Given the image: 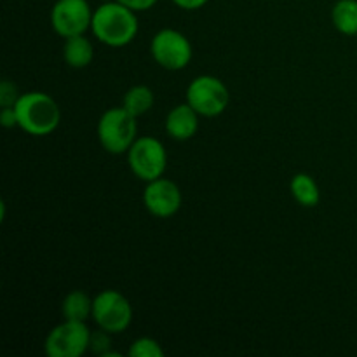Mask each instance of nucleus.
I'll return each instance as SVG.
<instances>
[{
  "mask_svg": "<svg viewBox=\"0 0 357 357\" xmlns=\"http://www.w3.org/2000/svg\"><path fill=\"white\" fill-rule=\"evenodd\" d=\"M20 89H17V86L13 80L3 79L0 82V107H14L17 103V100H20Z\"/></svg>",
  "mask_w": 357,
  "mask_h": 357,
  "instance_id": "19",
  "label": "nucleus"
},
{
  "mask_svg": "<svg viewBox=\"0 0 357 357\" xmlns=\"http://www.w3.org/2000/svg\"><path fill=\"white\" fill-rule=\"evenodd\" d=\"M63 319L66 321H79L86 323L93 317V298L86 291L73 289L63 298L61 302Z\"/></svg>",
  "mask_w": 357,
  "mask_h": 357,
  "instance_id": "14",
  "label": "nucleus"
},
{
  "mask_svg": "<svg viewBox=\"0 0 357 357\" xmlns=\"http://www.w3.org/2000/svg\"><path fill=\"white\" fill-rule=\"evenodd\" d=\"M143 204L150 215L166 220L180 211L183 204V195L173 180L160 176L146 183L143 190Z\"/></svg>",
  "mask_w": 357,
  "mask_h": 357,
  "instance_id": "10",
  "label": "nucleus"
},
{
  "mask_svg": "<svg viewBox=\"0 0 357 357\" xmlns=\"http://www.w3.org/2000/svg\"><path fill=\"white\" fill-rule=\"evenodd\" d=\"M94 59V45L89 38L84 35H75V37L65 38L63 44V61L70 68L82 70L93 63Z\"/></svg>",
  "mask_w": 357,
  "mask_h": 357,
  "instance_id": "12",
  "label": "nucleus"
},
{
  "mask_svg": "<svg viewBox=\"0 0 357 357\" xmlns=\"http://www.w3.org/2000/svg\"><path fill=\"white\" fill-rule=\"evenodd\" d=\"M112 335L108 331L100 330L98 328L96 333L91 335V345H89V352L93 354L101 356V357H110V356H119L117 352L112 351Z\"/></svg>",
  "mask_w": 357,
  "mask_h": 357,
  "instance_id": "18",
  "label": "nucleus"
},
{
  "mask_svg": "<svg viewBox=\"0 0 357 357\" xmlns=\"http://www.w3.org/2000/svg\"><path fill=\"white\" fill-rule=\"evenodd\" d=\"M331 24L345 37L357 35V0H337L331 9Z\"/></svg>",
  "mask_w": 357,
  "mask_h": 357,
  "instance_id": "15",
  "label": "nucleus"
},
{
  "mask_svg": "<svg viewBox=\"0 0 357 357\" xmlns=\"http://www.w3.org/2000/svg\"><path fill=\"white\" fill-rule=\"evenodd\" d=\"M91 335L86 323L63 319L47 333L44 351L49 357H80L89 352Z\"/></svg>",
  "mask_w": 357,
  "mask_h": 357,
  "instance_id": "8",
  "label": "nucleus"
},
{
  "mask_svg": "<svg viewBox=\"0 0 357 357\" xmlns=\"http://www.w3.org/2000/svg\"><path fill=\"white\" fill-rule=\"evenodd\" d=\"M126 155L131 173L145 183L164 176L167 169L166 146L153 136H138Z\"/></svg>",
  "mask_w": 357,
  "mask_h": 357,
  "instance_id": "5",
  "label": "nucleus"
},
{
  "mask_svg": "<svg viewBox=\"0 0 357 357\" xmlns=\"http://www.w3.org/2000/svg\"><path fill=\"white\" fill-rule=\"evenodd\" d=\"M176 7L183 10H199L209 2V0H171Z\"/></svg>",
  "mask_w": 357,
  "mask_h": 357,
  "instance_id": "22",
  "label": "nucleus"
},
{
  "mask_svg": "<svg viewBox=\"0 0 357 357\" xmlns=\"http://www.w3.org/2000/svg\"><path fill=\"white\" fill-rule=\"evenodd\" d=\"M100 330L121 335L131 326L132 305L128 296L115 289H105L93 298V317Z\"/></svg>",
  "mask_w": 357,
  "mask_h": 357,
  "instance_id": "7",
  "label": "nucleus"
},
{
  "mask_svg": "<svg viewBox=\"0 0 357 357\" xmlns=\"http://www.w3.org/2000/svg\"><path fill=\"white\" fill-rule=\"evenodd\" d=\"M199 119H201V115L185 101V103L176 105L167 112L164 128H166L169 138L176 139V142H187L197 135Z\"/></svg>",
  "mask_w": 357,
  "mask_h": 357,
  "instance_id": "11",
  "label": "nucleus"
},
{
  "mask_svg": "<svg viewBox=\"0 0 357 357\" xmlns=\"http://www.w3.org/2000/svg\"><path fill=\"white\" fill-rule=\"evenodd\" d=\"M14 108L17 114V128L35 138L52 135L61 122L58 101L42 91L23 93Z\"/></svg>",
  "mask_w": 357,
  "mask_h": 357,
  "instance_id": "2",
  "label": "nucleus"
},
{
  "mask_svg": "<svg viewBox=\"0 0 357 357\" xmlns=\"http://www.w3.org/2000/svg\"><path fill=\"white\" fill-rule=\"evenodd\" d=\"M150 54L160 68L167 72H180L190 65L194 49L183 31L162 28L150 40Z\"/></svg>",
  "mask_w": 357,
  "mask_h": 357,
  "instance_id": "4",
  "label": "nucleus"
},
{
  "mask_svg": "<svg viewBox=\"0 0 357 357\" xmlns=\"http://www.w3.org/2000/svg\"><path fill=\"white\" fill-rule=\"evenodd\" d=\"M153 103H155V94L145 84H138V86H132L126 91L124 98H122V107L129 112L131 115H135L136 119L142 117V115L149 114L152 110Z\"/></svg>",
  "mask_w": 357,
  "mask_h": 357,
  "instance_id": "16",
  "label": "nucleus"
},
{
  "mask_svg": "<svg viewBox=\"0 0 357 357\" xmlns=\"http://www.w3.org/2000/svg\"><path fill=\"white\" fill-rule=\"evenodd\" d=\"M96 135L105 152L112 155L128 153L138 138V119L129 114L122 105L108 108L98 121Z\"/></svg>",
  "mask_w": 357,
  "mask_h": 357,
  "instance_id": "3",
  "label": "nucleus"
},
{
  "mask_svg": "<svg viewBox=\"0 0 357 357\" xmlns=\"http://www.w3.org/2000/svg\"><path fill=\"white\" fill-rule=\"evenodd\" d=\"M187 103L201 117L213 119L222 115L230 103L229 87L215 75H199L188 84Z\"/></svg>",
  "mask_w": 357,
  "mask_h": 357,
  "instance_id": "6",
  "label": "nucleus"
},
{
  "mask_svg": "<svg viewBox=\"0 0 357 357\" xmlns=\"http://www.w3.org/2000/svg\"><path fill=\"white\" fill-rule=\"evenodd\" d=\"M117 2L124 3L126 7L136 10V13H145V10L153 9V6H155L159 0H117Z\"/></svg>",
  "mask_w": 357,
  "mask_h": 357,
  "instance_id": "21",
  "label": "nucleus"
},
{
  "mask_svg": "<svg viewBox=\"0 0 357 357\" xmlns=\"http://www.w3.org/2000/svg\"><path fill=\"white\" fill-rule=\"evenodd\" d=\"M93 14L94 9L87 0H56L49 13V23L59 37H75L91 30Z\"/></svg>",
  "mask_w": 357,
  "mask_h": 357,
  "instance_id": "9",
  "label": "nucleus"
},
{
  "mask_svg": "<svg viewBox=\"0 0 357 357\" xmlns=\"http://www.w3.org/2000/svg\"><path fill=\"white\" fill-rule=\"evenodd\" d=\"M0 124L6 129L17 128V114L14 107H6L0 110Z\"/></svg>",
  "mask_w": 357,
  "mask_h": 357,
  "instance_id": "20",
  "label": "nucleus"
},
{
  "mask_svg": "<svg viewBox=\"0 0 357 357\" xmlns=\"http://www.w3.org/2000/svg\"><path fill=\"white\" fill-rule=\"evenodd\" d=\"M129 356L131 357H162L164 349L160 347L159 342L152 337H139L129 347Z\"/></svg>",
  "mask_w": 357,
  "mask_h": 357,
  "instance_id": "17",
  "label": "nucleus"
},
{
  "mask_svg": "<svg viewBox=\"0 0 357 357\" xmlns=\"http://www.w3.org/2000/svg\"><path fill=\"white\" fill-rule=\"evenodd\" d=\"M139 31L138 13L124 3L112 0L94 9L91 33L98 42L108 47H126L136 38Z\"/></svg>",
  "mask_w": 357,
  "mask_h": 357,
  "instance_id": "1",
  "label": "nucleus"
},
{
  "mask_svg": "<svg viewBox=\"0 0 357 357\" xmlns=\"http://www.w3.org/2000/svg\"><path fill=\"white\" fill-rule=\"evenodd\" d=\"M289 192L302 208H316L321 202V188L307 173H296L289 181Z\"/></svg>",
  "mask_w": 357,
  "mask_h": 357,
  "instance_id": "13",
  "label": "nucleus"
}]
</instances>
